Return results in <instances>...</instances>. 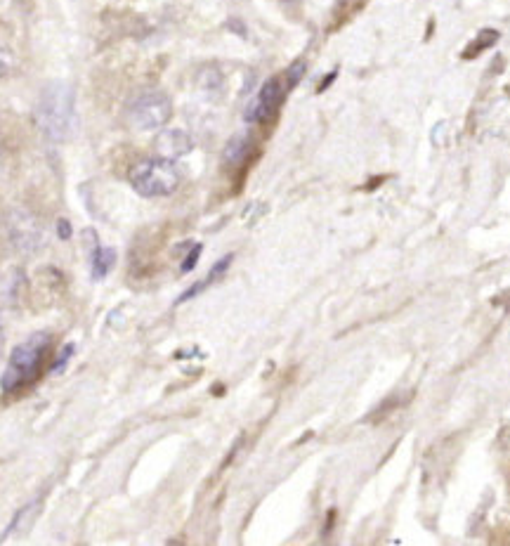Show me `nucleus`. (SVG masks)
Instances as JSON below:
<instances>
[{"label": "nucleus", "mask_w": 510, "mask_h": 546, "mask_svg": "<svg viewBox=\"0 0 510 546\" xmlns=\"http://www.w3.org/2000/svg\"><path fill=\"white\" fill-rule=\"evenodd\" d=\"M286 3H293V0H286Z\"/></svg>", "instance_id": "4468645a"}, {"label": "nucleus", "mask_w": 510, "mask_h": 546, "mask_svg": "<svg viewBox=\"0 0 510 546\" xmlns=\"http://www.w3.org/2000/svg\"><path fill=\"white\" fill-rule=\"evenodd\" d=\"M482 123H485V128L492 135L510 138V97L489 104L487 112L482 114Z\"/></svg>", "instance_id": "0eeeda50"}, {"label": "nucleus", "mask_w": 510, "mask_h": 546, "mask_svg": "<svg viewBox=\"0 0 510 546\" xmlns=\"http://www.w3.org/2000/svg\"><path fill=\"white\" fill-rule=\"evenodd\" d=\"M154 147L163 159L173 161L192 152L194 140L189 138L185 130H163V133H159V138H156Z\"/></svg>", "instance_id": "423d86ee"}, {"label": "nucleus", "mask_w": 510, "mask_h": 546, "mask_svg": "<svg viewBox=\"0 0 510 546\" xmlns=\"http://www.w3.org/2000/svg\"><path fill=\"white\" fill-rule=\"evenodd\" d=\"M173 114V102L166 93L149 90V93L137 95L128 107V121L137 130H156L163 128Z\"/></svg>", "instance_id": "20e7f679"}, {"label": "nucleus", "mask_w": 510, "mask_h": 546, "mask_svg": "<svg viewBox=\"0 0 510 546\" xmlns=\"http://www.w3.org/2000/svg\"><path fill=\"white\" fill-rule=\"evenodd\" d=\"M0 166H3V159H0Z\"/></svg>", "instance_id": "2eb2a0df"}, {"label": "nucleus", "mask_w": 510, "mask_h": 546, "mask_svg": "<svg viewBox=\"0 0 510 546\" xmlns=\"http://www.w3.org/2000/svg\"><path fill=\"white\" fill-rule=\"evenodd\" d=\"M5 348V331H3V322H0V355H3Z\"/></svg>", "instance_id": "ddd939ff"}, {"label": "nucleus", "mask_w": 510, "mask_h": 546, "mask_svg": "<svg viewBox=\"0 0 510 546\" xmlns=\"http://www.w3.org/2000/svg\"><path fill=\"white\" fill-rule=\"evenodd\" d=\"M57 234H60V239L71 237V227H69L67 220H60V223H57Z\"/></svg>", "instance_id": "f8f14e48"}, {"label": "nucleus", "mask_w": 510, "mask_h": 546, "mask_svg": "<svg viewBox=\"0 0 510 546\" xmlns=\"http://www.w3.org/2000/svg\"><path fill=\"white\" fill-rule=\"evenodd\" d=\"M50 348V334H34L12 350L8 367H5L0 388L3 393H19V390L29 386L41 374L43 360Z\"/></svg>", "instance_id": "f257e3e1"}, {"label": "nucleus", "mask_w": 510, "mask_h": 546, "mask_svg": "<svg viewBox=\"0 0 510 546\" xmlns=\"http://www.w3.org/2000/svg\"><path fill=\"white\" fill-rule=\"evenodd\" d=\"M71 116H74V90L62 81L50 83L41 93L36 109V121L41 133L50 142H62L69 135Z\"/></svg>", "instance_id": "f03ea898"}, {"label": "nucleus", "mask_w": 510, "mask_h": 546, "mask_svg": "<svg viewBox=\"0 0 510 546\" xmlns=\"http://www.w3.org/2000/svg\"><path fill=\"white\" fill-rule=\"evenodd\" d=\"M180 180V168L175 166V161L163 159V156L140 161L130 171V185H133V190L147 199L168 197V194L178 190Z\"/></svg>", "instance_id": "7ed1b4c3"}, {"label": "nucleus", "mask_w": 510, "mask_h": 546, "mask_svg": "<svg viewBox=\"0 0 510 546\" xmlns=\"http://www.w3.org/2000/svg\"><path fill=\"white\" fill-rule=\"evenodd\" d=\"M291 86L286 83L284 76H274L270 81L265 83L263 88L258 90V95L253 97V102L248 104L246 109V121L251 123H260L267 121L270 116H274V112L281 107V102H284V95L289 93Z\"/></svg>", "instance_id": "39448f33"}, {"label": "nucleus", "mask_w": 510, "mask_h": 546, "mask_svg": "<svg viewBox=\"0 0 510 546\" xmlns=\"http://www.w3.org/2000/svg\"><path fill=\"white\" fill-rule=\"evenodd\" d=\"M71 353H74V346H64V348H62V353L57 355V362H55V367H52V369H55V372H60V369L64 367V364H67V360H69V355H71Z\"/></svg>", "instance_id": "9b49d317"}, {"label": "nucleus", "mask_w": 510, "mask_h": 546, "mask_svg": "<svg viewBox=\"0 0 510 546\" xmlns=\"http://www.w3.org/2000/svg\"><path fill=\"white\" fill-rule=\"evenodd\" d=\"M199 256H201V246H194V251L189 253V256L185 258V263H182V272L194 270V265H196V260H199Z\"/></svg>", "instance_id": "9d476101"}, {"label": "nucleus", "mask_w": 510, "mask_h": 546, "mask_svg": "<svg viewBox=\"0 0 510 546\" xmlns=\"http://www.w3.org/2000/svg\"><path fill=\"white\" fill-rule=\"evenodd\" d=\"M38 509H41V502H36V504H29V506H24V509H22V511H19V513H17V516H15V520H12V523H10V528H8V532H5V535H12V532H15V530H19V528H22V523H26V525H29V518H31V516H36V513H38Z\"/></svg>", "instance_id": "1a4fd4ad"}, {"label": "nucleus", "mask_w": 510, "mask_h": 546, "mask_svg": "<svg viewBox=\"0 0 510 546\" xmlns=\"http://www.w3.org/2000/svg\"><path fill=\"white\" fill-rule=\"evenodd\" d=\"M116 263V251L109 249V246L95 244L93 246V258H90V270H93L95 279H104L114 268Z\"/></svg>", "instance_id": "6e6552de"}]
</instances>
